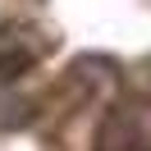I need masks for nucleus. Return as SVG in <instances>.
Listing matches in <instances>:
<instances>
[{
	"label": "nucleus",
	"instance_id": "obj_1",
	"mask_svg": "<svg viewBox=\"0 0 151 151\" xmlns=\"http://www.w3.org/2000/svg\"><path fill=\"white\" fill-rule=\"evenodd\" d=\"M96 151H151V128L142 119V110L110 105L96 128Z\"/></svg>",
	"mask_w": 151,
	"mask_h": 151
},
{
	"label": "nucleus",
	"instance_id": "obj_2",
	"mask_svg": "<svg viewBox=\"0 0 151 151\" xmlns=\"http://www.w3.org/2000/svg\"><path fill=\"white\" fill-rule=\"evenodd\" d=\"M37 60H41V50L32 46V32L23 23H0V83L23 78Z\"/></svg>",
	"mask_w": 151,
	"mask_h": 151
}]
</instances>
